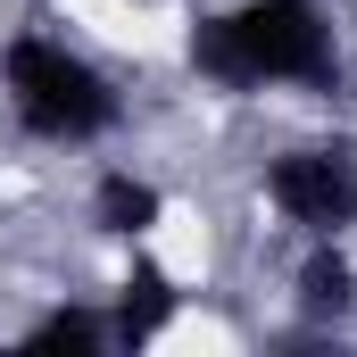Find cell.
<instances>
[{"label":"cell","instance_id":"cell-5","mask_svg":"<svg viewBox=\"0 0 357 357\" xmlns=\"http://www.w3.org/2000/svg\"><path fill=\"white\" fill-rule=\"evenodd\" d=\"M17 349L25 357H108L116 349V316L91 307V299H59V307H42L17 333Z\"/></svg>","mask_w":357,"mask_h":357},{"label":"cell","instance_id":"cell-2","mask_svg":"<svg viewBox=\"0 0 357 357\" xmlns=\"http://www.w3.org/2000/svg\"><path fill=\"white\" fill-rule=\"evenodd\" d=\"M0 100H8L17 133L42 150H100L125 125L116 75L100 59H84L67 33H42V25H17L0 42Z\"/></svg>","mask_w":357,"mask_h":357},{"label":"cell","instance_id":"cell-3","mask_svg":"<svg viewBox=\"0 0 357 357\" xmlns=\"http://www.w3.org/2000/svg\"><path fill=\"white\" fill-rule=\"evenodd\" d=\"M258 191L299 241H349L357 233V142H291L266 158Z\"/></svg>","mask_w":357,"mask_h":357},{"label":"cell","instance_id":"cell-7","mask_svg":"<svg viewBox=\"0 0 357 357\" xmlns=\"http://www.w3.org/2000/svg\"><path fill=\"white\" fill-rule=\"evenodd\" d=\"M299 316L307 324H349L357 316V258L341 241H307V258H299Z\"/></svg>","mask_w":357,"mask_h":357},{"label":"cell","instance_id":"cell-1","mask_svg":"<svg viewBox=\"0 0 357 357\" xmlns=\"http://www.w3.org/2000/svg\"><path fill=\"white\" fill-rule=\"evenodd\" d=\"M183 59L208 91H341V25L324 0H225L183 33Z\"/></svg>","mask_w":357,"mask_h":357},{"label":"cell","instance_id":"cell-4","mask_svg":"<svg viewBox=\"0 0 357 357\" xmlns=\"http://www.w3.org/2000/svg\"><path fill=\"white\" fill-rule=\"evenodd\" d=\"M158 225H167V191L150 175H133V167H100V175H91V233L142 250Z\"/></svg>","mask_w":357,"mask_h":357},{"label":"cell","instance_id":"cell-6","mask_svg":"<svg viewBox=\"0 0 357 357\" xmlns=\"http://www.w3.org/2000/svg\"><path fill=\"white\" fill-rule=\"evenodd\" d=\"M183 291L167 266H150V258H133V274H125V291L108 299V316H116V349H142V341H158L167 324H175Z\"/></svg>","mask_w":357,"mask_h":357}]
</instances>
